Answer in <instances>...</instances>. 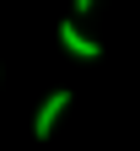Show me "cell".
<instances>
[{
	"label": "cell",
	"instance_id": "obj_1",
	"mask_svg": "<svg viewBox=\"0 0 140 151\" xmlns=\"http://www.w3.org/2000/svg\"><path fill=\"white\" fill-rule=\"evenodd\" d=\"M59 43H65V54H75V60H103V43L81 32V16L59 22Z\"/></svg>",
	"mask_w": 140,
	"mask_h": 151
},
{
	"label": "cell",
	"instance_id": "obj_2",
	"mask_svg": "<svg viewBox=\"0 0 140 151\" xmlns=\"http://www.w3.org/2000/svg\"><path fill=\"white\" fill-rule=\"evenodd\" d=\"M65 108H70V92H65V86H59V92H49V97H43V108H38V119H32V135H38V140H49Z\"/></svg>",
	"mask_w": 140,
	"mask_h": 151
},
{
	"label": "cell",
	"instance_id": "obj_3",
	"mask_svg": "<svg viewBox=\"0 0 140 151\" xmlns=\"http://www.w3.org/2000/svg\"><path fill=\"white\" fill-rule=\"evenodd\" d=\"M92 6H97V0H75V16H86V11H92Z\"/></svg>",
	"mask_w": 140,
	"mask_h": 151
}]
</instances>
